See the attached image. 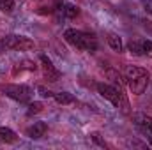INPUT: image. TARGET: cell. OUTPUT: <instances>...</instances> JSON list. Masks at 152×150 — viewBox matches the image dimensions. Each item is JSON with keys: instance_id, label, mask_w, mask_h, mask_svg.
Listing matches in <instances>:
<instances>
[{"instance_id": "1", "label": "cell", "mask_w": 152, "mask_h": 150, "mask_svg": "<svg viewBox=\"0 0 152 150\" xmlns=\"http://www.w3.org/2000/svg\"><path fill=\"white\" fill-rule=\"evenodd\" d=\"M64 39L71 46H75L78 50H83V51H96L97 50V39L92 34H87V32H81L76 28H67L64 32Z\"/></svg>"}, {"instance_id": "2", "label": "cell", "mask_w": 152, "mask_h": 150, "mask_svg": "<svg viewBox=\"0 0 152 150\" xmlns=\"http://www.w3.org/2000/svg\"><path fill=\"white\" fill-rule=\"evenodd\" d=\"M0 48L2 50H16V51H30V50H36V42L30 37L12 34V36H5L0 41Z\"/></svg>"}, {"instance_id": "3", "label": "cell", "mask_w": 152, "mask_h": 150, "mask_svg": "<svg viewBox=\"0 0 152 150\" xmlns=\"http://www.w3.org/2000/svg\"><path fill=\"white\" fill-rule=\"evenodd\" d=\"M2 92L7 97H11L12 101H16V103H30V99H32V88L27 87V85H12V83H9V85L2 87Z\"/></svg>"}, {"instance_id": "4", "label": "cell", "mask_w": 152, "mask_h": 150, "mask_svg": "<svg viewBox=\"0 0 152 150\" xmlns=\"http://www.w3.org/2000/svg\"><path fill=\"white\" fill-rule=\"evenodd\" d=\"M97 92L101 97H104L106 101H110L115 108L120 106V94H122V87H113L108 83H97Z\"/></svg>"}, {"instance_id": "5", "label": "cell", "mask_w": 152, "mask_h": 150, "mask_svg": "<svg viewBox=\"0 0 152 150\" xmlns=\"http://www.w3.org/2000/svg\"><path fill=\"white\" fill-rule=\"evenodd\" d=\"M149 79H151V76L147 73V74H142V76H136V78L127 79V85H129V88H131V92H133L134 95H142V94L147 90Z\"/></svg>"}, {"instance_id": "6", "label": "cell", "mask_w": 152, "mask_h": 150, "mask_svg": "<svg viewBox=\"0 0 152 150\" xmlns=\"http://www.w3.org/2000/svg\"><path fill=\"white\" fill-rule=\"evenodd\" d=\"M41 67H42V73L44 76L48 78V81H57L58 78H60V71L53 66V62L46 57V55H41Z\"/></svg>"}, {"instance_id": "7", "label": "cell", "mask_w": 152, "mask_h": 150, "mask_svg": "<svg viewBox=\"0 0 152 150\" xmlns=\"http://www.w3.org/2000/svg\"><path fill=\"white\" fill-rule=\"evenodd\" d=\"M46 131H48V125H46L44 122H36L34 125H30V127L25 131V134H27L30 140H39V138H42V136L46 134Z\"/></svg>"}, {"instance_id": "8", "label": "cell", "mask_w": 152, "mask_h": 150, "mask_svg": "<svg viewBox=\"0 0 152 150\" xmlns=\"http://www.w3.org/2000/svg\"><path fill=\"white\" fill-rule=\"evenodd\" d=\"M133 118H134V124H136L143 133L152 134V117L145 115V113H136Z\"/></svg>"}, {"instance_id": "9", "label": "cell", "mask_w": 152, "mask_h": 150, "mask_svg": "<svg viewBox=\"0 0 152 150\" xmlns=\"http://www.w3.org/2000/svg\"><path fill=\"white\" fill-rule=\"evenodd\" d=\"M0 141L7 143V145H12V143L18 141V134L9 127H0Z\"/></svg>"}, {"instance_id": "10", "label": "cell", "mask_w": 152, "mask_h": 150, "mask_svg": "<svg viewBox=\"0 0 152 150\" xmlns=\"http://www.w3.org/2000/svg\"><path fill=\"white\" fill-rule=\"evenodd\" d=\"M53 99H55L58 104H62V106L75 103V95L69 94V92H55V94H53Z\"/></svg>"}, {"instance_id": "11", "label": "cell", "mask_w": 152, "mask_h": 150, "mask_svg": "<svg viewBox=\"0 0 152 150\" xmlns=\"http://www.w3.org/2000/svg\"><path fill=\"white\" fill-rule=\"evenodd\" d=\"M108 44H110V48L113 50V51H122L124 50V44H122V39L118 37L117 34H110L108 36Z\"/></svg>"}, {"instance_id": "12", "label": "cell", "mask_w": 152, "mask_h": 150, "mask_svg": "<svg viewBox=\"0 0 152 150\" xmlns=\"http://www.w3.org/2000/svg\"><path fill=\"white\" fill-rule=\"evenodd\" d=\"M62 12H64V16H66V18L75 20L76 16L80 14V9L76 7L75 4H66V5H64V9H62Z\"/></svg>"}, {"instance_id": "13", "label": "cell", "mask_w": 152, "mask_h": 150, "mask_svg": "<svg viewBox=\"0 0 152 150\" xmlns=\"http://www.w3.org/2000/svg\"><path fill=\"white\" fill-rule=\"evenodd\" d=\"M106 76L113 81L115 85H118V87L124 85V78H122V74H120L118 71H115V69H106Z\"/></svg>"}, {"instance_id": "14", "label": "cell", "mask_w": 152, "mask_h": 150, "mask_svg": "<svg viewBox=\"0 0 152 150\" xmlns=\"http://www.w3.org/2000/svg\"><path fill=\"white\" fill-rule=\"evenodd\" d=\"M23 69H27V71H36L37 66H36L34 62H30V60H25V62H21V64H16V67H14V74H18V71L21 73Z\"/></svg>"}, {"instance_id": "15", "label": "cell", "mask_w": 152, "mask_h": 150, "mask_svg": "<svg viewBox=\"0 0 152 150\" xmlns=\"http://www.w3.org/2000/svg\"><path fill=\"white\" fill-rule=\"evenodd\" d=\"M129 51L136 57H143V50H142V41H131L129 42Z\"/></svg>"}, {"instance_id": "16", "label": "cell", "mask_w": 152, "mask_h": 150, "mask_svg": "<svg viewBox=\"0 0 152 150\" xmlns=\"http://www.w3.org/2000/svg\"><path fill=\"white\" fill-rule=\"evenodd\" d=\"M142 50H143V57L152 58V41L143 39V41H142Z\"/></svg>"}, {"instance_id": "17", "label": "cell", "mask_w": 152, "mask_h": 150, "mask_svg": "<svg viewBox=\"0 0 152 150\" xmlns=\"http://www.w3.org/2000/svg\"><path fill=\"white\" fill-rule=\"evenodd\" d=\"M14 0H0V11L2 12H12Z\"/></svg>"}, {"instance_id": "18", "label": "cell", "mask_w": 152, "mask_h": 150, "mask_svg": "<svg viewBox=\"0 0 152 150\" xmlns=\"http://www.w3.org/2000/svg\"><path fill=\"white\" fill-rule=\"evenodd\" d=\"M28 104V110H27V115H36V113H39L41 110H42V104L41 103H27Z\"/></svg>"}, {"instance_id": "19", "label": "cell", "mask_w": 152, "mask_h": 150, "mask_svg": "<svg viewBox=\"0 0 152 150\" xmlns=\"http://www.w3.org/2000/svg\"><path fill=\"white\" fill-rule=\"evenodd\" d=\"M37 92H39V95H41V97H44V99H48V97H51V99H53V94H55V92L48 90V88H46V87H42V85H39V87H37Z\"/></svg>"}, {"instance_id": "20", "label": "cell", "mask_w": 152, "mask_h": 150, "mask_svg": "<svg viewBox=\"0 0 152 150\" xmlns=\"http://www.w3.org/2000/svg\"><path fill=\"white\" fill-rule=\"evenodd\" d=\"M142 4H143L145 11H147V12H151V14H152V0H142Z\"/></svg>"}, {"instance_id": "21", "label": "cell", "mask_w": 152, "mask_h": 150, "mask_svg": "<svg viewBox=\"0 0 152 150\" xmlns=\"http://www.w3.org/2000/svg\"><path fill=\"white\" fill-rule=\"evenodd\" d=\"M92 140H94V141H96L97 145H101V147H106V143H104V141H103V140L99 138V134H92Z\"/></svg>"}]
</instances>
